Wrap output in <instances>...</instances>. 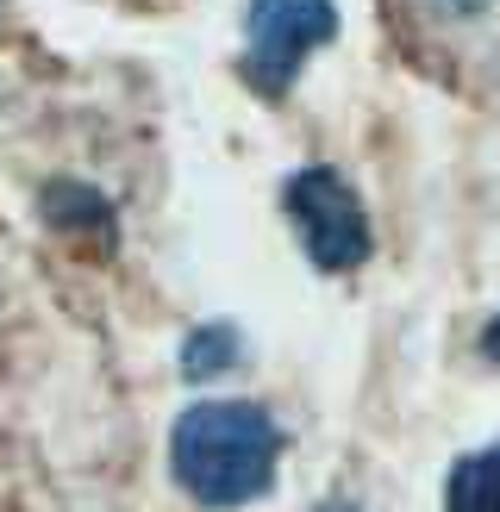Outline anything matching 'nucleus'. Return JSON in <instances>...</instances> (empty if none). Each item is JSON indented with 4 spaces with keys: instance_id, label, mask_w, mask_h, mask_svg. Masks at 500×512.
Returning a JSON list of instances; mask_svg holds the SVG:
<instances>
[{
    "instance_id": "obj_1",
    "label": "nucleus",
    "mask_w": 500,
    "mask_h": 512,
    "mask_svg": "<svg viewBox=\"0 0 500 512\" xmlns=\"http://www.w3.org/2000/svg\"><path fill=\"white\" fill-rule=\"evenodd\" d=\"M282 431L250 400H200L175 419L169 463L200 506H244L275 481Z\"/></svg>"
},
{
    "instance_id": "obj_2",
    "label": "nucleus",
    "mask_w": 500,
    "mask_h": 512,
    "mask_svg": "<svg viewBox=\"0 0 500 512\" xmlns=\"http://www.w3.org/2000/svg\"><path fill=\"white\" fill-rule=\"evenodd\" d=\"M282 200H288V219H294V232L319 269H357L369 256V213L338 169L288 175Z\"/></svg>"
},
{
    "instance_id": "obj_3",
    "label": "nucleus",
    "mask_w": 500,
    "mask_h": 512,
    "mask_svg": "<svg viewBox=\"0 0 500 512\" xmlns=\"http://www.w3.org/2000/svg\"><path fill=\"white\" fill-rule=\"evenodd\" d=\"M244 32H250V57H244L250 82L282 94L294 82V69L338 32V13L332 0H250Z\"/></svg>"
},
{
    "instance_id": "obj_4",
    "label": "nucleus",
    "mask_w": 500,
    "mask_h": 512,
    "mask_svg": "<svg viewBox=\"0 0 500 512\" xmlns=\"http://www.w3.org/2000/svg\"><path fill=\"white\" fill-rule=\"evenodd\" d=\"M444 506L450 512H500V444L463 456L450 469V488H444Z\"/></svg>"
},
{
    "instance_id": "obj_5",
    "label": "nucleus",
    "mask_w": 500,
    "mask_h": 512,
    "mask_svg": "<svg viewBox=\"0 0 500 512\" xmlns=\"http://www.w3.org/2000/svg\"><path fill=\"white\" fill-rule=\"evenodd\" d=\"M232 350H238V338H232V325H207V331H194L188 338V375L200 381V375H219V369H232Z\"/></svg>"
},
{
    "instance_id": "obj_6",
    "label": "nucleus",
    "mask_w": 500,
    "mask_h": 512,
    "mask_svg": "<svg viewBox=\"0 0 500 512\" xmlns=\"http://www.w3.org/2000/svg\"><path fill=\"white\" fill-rule=\"evenodd\" d=\"M482 350H488V356H500V319H494V325L482 331Z\"/></svg>"
},
{
    "instance_id": "obj_7",
    "label": "nucleus",
    "mask_w": 500,
    "mask_h": 512,
    "mask_svg": "<svg viewBox=\"0 0 500 512\" xmlns=\"http://www.w3.org/2000/svg\"><path fill=\"white\" fill-rule=\"evenodd\" d=\"M438 7H450V13H475L482 0H438Z\"/></svg>"
},
{
    "instance_id": "obj_8",
    "label": "nucleus",
    "mask_w": 500,
    "mask_h": 512,
    "mask_svg": "<svg viewBox=\"0 0 500 512\" xmlns=\"http://www.w3.org/2000/svg\"><path fill=\"white\" fill-rule=\"evenodd\" d=\"M325 512H350V506H325Z\"/></svg>"
}]
</instances>
